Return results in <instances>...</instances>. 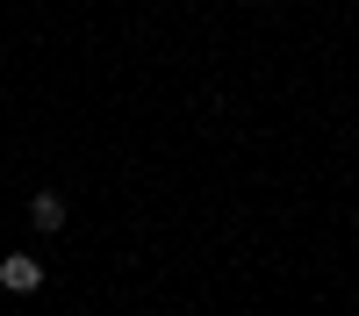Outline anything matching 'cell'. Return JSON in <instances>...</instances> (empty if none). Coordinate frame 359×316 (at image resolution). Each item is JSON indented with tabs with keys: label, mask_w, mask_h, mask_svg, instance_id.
<instances>
[{
	"label": "cell",
	"mask_w": 359,
	"mask_h": 316,
	"mask_svg": "<svg viewBox=\"0 0 359 316\" xmlns=\"http://www.w3.org/2000/svg\"><path fill=\"white\" fill-rule=\"evenodd\" d=\"M0 287H8V295H36L43 287V259L36 252H8L0 259Z\"/></svg>",
	"instance_id": "cell-1"
},
{
	"label": "cell",
	"mask_w": 359,
	"mask_h": 316,
	"mask_svg": "<svg viewBox=\"0 0 359 316\" xmlns=\"http://www.w3.org/2000/svg\"><path fill=\"white\" fill-rule=\"evenodd\" d=\"M29 223H36V230H65V194L43 187L36 201H29Z\"/></svg>",
	"instance_id": "cell-2"
}]
</instances>
